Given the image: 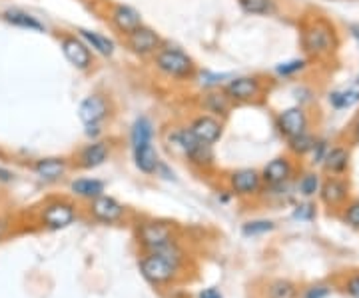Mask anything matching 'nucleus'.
Listing matches in <instances>:
<instances>
[{
	"label": "nucleus",
	"mask_w": 359,
	"mask_h": 298,
	"mask_svg": "<svg viewBox=\"0 0 359 298\" xmlns=\"http://www.w3.org/2000/svg\"><path fill=\"white\" fill-rule=\"evenodd\" d=\"M276 124H278V129H280V132L285 138H292V136H297L302 132H308V112L302 106L283 108L282 112L278 115V118H276Z\"/></svg>",
	"instance_id": "nucleus-17"
},
{
	"label": "nucleus",
	"mask_w": 359,
	"mask_h": 298,
	"mask_svg": "<svg viewBox=\"0 0 359 298\" xmlns=\"http://www.w3.org/2000/svg\"><path fill=\"white\" fill-rule=\"evenodd\" d=\"M0 18L6 25L14 26V28H20V30H28V32L44 34L48 30L46 25L40 20L39 16H34V14L28 13V11H22V8H6L4 13H0Z\"/></svg>",
	"instance_id": "nucleus-19"
},
{
	"label": "nucleus",
	"mask_w": 359,
	"mask_h": 298,
	"mask_svg": "<svg viewBox=\"0 0 359 298\" xmlns=\"http://www.w3.org/2000/svg\"><path fill=\"white\" fill-rule=\"evenodd\" d=\"M200 298H222V294H219L216 288H205L204 292L200 294Z\"/></svg>",
	"instance_id": "nucleus-41"
},
{
	"label": "nucleus",
	"mask_w": 359,
	"mask_h": 298,
	"mask_svg": "<svg viewBox=\"0 0 359 298\" xmlns=\"http://www.w3.org/2000/svg\"><path fill=\"white\" fill-rule=\"evenodd\" d=\"M70 190L76 196H80V198L92 200L96 196L104 195L106 184L100 179H76V181L70 182Z\"/></svg>",
	"instance_id": "nucleus-27"
},
{
	"label": "nucleus",
	"mask_w": 359,
	"mask_h": 298,
	"mask_svg": "<svg viewBox=\"0 0 359 298\" xmlns=\"http://www.w3.org/2000/svg\"><path fill=\"white\" fill-rule=\"evenodd\" d=\"M112 112H114V103L104 92H92L78 104V118L84 127L86 124H104L112 117Z\"/></svg>",
	"instance_id": "nucleus-8"
},
{
	"label": "nucleus",
	"mask_w": 359,
	"mask_h": 298,
	"mask_svg": "<svg viewBox=\"0 0 359 298\" xmlns=\"http://www.w3.org/2000/svg\"><path fill=\"white\" fill-rule=\"evenodd\" d=\"M320 176L318 174H313V172H309V174H304L302 179H299V182H297V190H299V195L304 196H313L320 193Z\"/></svg>",
	"instance_id": "nucleus-30"
},
{
	"label": "nucleus",
	"mask_w": 359,
	"mask_h": 298,
	"mask_svg": "<svg viewBox=\"0 0 359 298\" xmlns=\"http://www.w3.org/2000/svg\"><path fill=\"white\" fill-rule=\"evenodd\" d=\"M166 143L170 144L172 150H176L178 155L184 156V160H188L196 169L208 170L214 167L216 162V153L212 144H205L198 141L194 136L188 127H174L168 129Z\"/></svg>",
	"instance_id": "nucleus-2"
},
{
	"label": "nucleus",
	"mask_w": 359,
	"mask_h": 298,
	"mask_svg": "<svg viewBox=\"0 0 359 298\" xmlns=\"http://www.w3.org/2000/svg\"><path fill=\"white\" fill-rule=\"evenodd\" d=\"M58 46L68 60V65L76 68L78 72H90L94 68V52L90 51L88 44L78 37L76 32H60L58 34Z\"/></svg>",
	"instance_id": "nucleus-7"
},
{
	"label": "nucleus",
	"mask_w": 359,
	"mask_h": 298,
	"mask_svg": "<svg viewBox=\"0 0 359 298\" xmlns=\"http://www.w3.org/2000/svg\"><path fill=\"white\" fill-rule=\"evenodd\" d=\"M353 141L359 143V117L358 120H355V124H353Z\"/></svg>",
	"instance_id": "nucleus-43"
},
{
	"label": "nucleus",
	"mask_w": 359,
	"mask_h": 298,
	"mask_svg": "<svg viewBox=\"0 0 359 298\" xmlns=\"http://www.w3.org/2000/svg\"><path fill=\"white\" fill-rule=\"evenodd\" d=\"M304 68H306V60L304 58H292V60H285V63H280V65L276 66V74L278 77L290 78L299 74Z\"/></svg>",
	"instance_id": "nucleus-32"
},
{
	"label": "nucleus",
	"mask_w": 359,
	"mask_h": 298,
	"mask_svg": "<svg viewBox=\"0 0 359 298\" xmlns=\"http://www.w3.org/2000/svg\"><path fill=\"white\" fill-rule=\"evenodd\" d=\"M228 186L236 196H254L262 188V174L254 169H238L228 174Z\"/></svg>",
	"instance_id": "nucleus-18"
},
{
	"label": "nucleus",
	"mask_w": 359,
	"mask_h": 298,
	"mask_svg": "<svg viewBox=\"0 0 359 298\" xmlns=\"http://www.w3.org/2000/svg\"><path fill=\"white\" fill-rule=\"evenodd\" d=\"M150 66L158 77L166 78L176 84H190L198 74V68L192 56L178 44H172L164 40V44L158 48L154 56L150 58Z\"/></svg>",
	"instance_id": "nucleus-1"
},
{
	"label": "nucleus",
	"mask_w": 359,
	"mask_h": 298,
	"mask_svg": "<svg viewBox=\"0 0 359 298\" xmlns=\"http://www.w3.org/2000/svg\"><path fill=\"white\" fill-rule=\"evenodd\" d=\"M240 11L250 16H268L276 11V0H236Z\"/></svg>",
	"instance_id": "nucleus-28"
},
{
	"label": "nucleus",
	"mask_w": 359,
	"mask_h": 298,
	"mask_svg": "<svg viewBox=\"0 0 359 298\" xmlns=\"http://www.w3.org/2000/svg\"><path fill=\"white\" fill-rule=\"evenodd\" d=\"M70 170V160L65 156H42L32 162V172L44 182H58Z\"/></svg>",
	"instance_id": "nucleus-16"
},
{
	"label": "nucleus",
	"mask_w": 359,
	"mask_h": 298,
	"mask_svg": "<svg viewBox=\"0 0 359 298\" xmlns=\"http://www.w3.org/2000/svg\"><path fill=\"white\" fill-rule=\"evenodd\" d=\"M76 34L88 44V48L94 52V56L98 54V56H102V58H112L116 54V42L112 39H108L102 32L92 30V28H82V26H78Z\"/></svg>",
	"instance_id": "nucleus-20"
},
{
	"label": "nucleus",
	"mask_w": 359,
	"mask_h": 298,
	"mask_svg": "<svg viewBox=\"0 0 359 298\" xmlns=\"http://www.w3.org/2000/svg\"><path fill=\"white\" fill-rule=\"evenodd\" d=\"M273 231V222L269 221H252L244 224L245 236H256V234H266Z\"/></svg>",
	"instance_id": "nucleus-34"
},
{
	"label": "nucleus",
	"mask_w": 359,
	"mask_h": 298,
	"mask_svg": "<svg viewBox=\"0 0 359 298\" xmlns=\"http://www.w3.org/2000/svg\"><path fill=\"white\" fill-rule=\"evenodd\" d=\"M302 48L311 58L332 56L337 48V34L334 26L323 18H313L302 28Z\"/></svg>",
	"instance_id": "nucleus-4"
},
{
	"label": "nucleus",
	"mask_w": 359,
	"mask_h": 298,
	"mask_svg": "<svg viewBox=\"0 0 359 298\" xmlns=\"http://www.w3.org/2000/svg\"><path fill=\"white\" fill-rule=\"evenodd\" d=\"M233 74L230 72H214L208 68H198V74L194 78V84L200 91H210V89H224V84L230 80Z\"/></svg>",
	"instance_id": "nucleus-26"
},
{
	"label": "nucleus",
	"mask_w": 359,
	"mask_h": 298,
	"mask_svg": "<svg viewBox=\"0 0 359 298\" xmlns=\"http://www.w3.org/2000/svg\"><path fill=\"white\" fill-rule=\"evenodd\" d=\"M90 214L94 221L104 222V224H114V222H120L124 219L126 208L112 196L100 195L90 200Z\"/></svg>",
	"instance_id": "nucleus-15"
},
{
	"label": "nucleus",
	"mask_w": 359,
	"mask_h": 298,
	"mask_svg": "<svg viewBox=\"0 0 359 298\" xmlns=\"http://www.w3.org/2000/svg\"><path fill=\"white\" fill-rule=\"evenodd\" d=\"M355 103H359L358 91H341L330 94V104L334 108H347V106H353Z\"/></svg>",
	"instance_id": "nucleus-31"
},
{
	"label": "nucleus",
	"mask_w": 359,
	"mask_h": 298,
	"mask_svg": "<svg viewBox=\"0 0 359 298\" xmlns=\"http://www.w3.org/2000/svg\"><path fill=\"white\" fill-rule=\"evenodd\" d=\"M358 82H359V77H358Z\"/></svg>",
	"instance_id": "nucleus-44"
},
{
	"label": "nucleus",
	"mask_w": 359,
	"mask_h": 298,
	"mask_svg": "<svg viewBox=\"0 0 359 298\" xmlns=\"http://www.w3.org/2000/svg\"><path fill=\"white\" fill-rule=\"evenodd\" d=\"M132 153H134V164H136V169L140 170V172H144V174H156L160 170V156H158L154 143L132 148Z\"/></svg>",
	"instance_id": "nucleus-24"
},
{
	"label": "nucleus",
	"mask_w": 359,
	"mask_h": 298,
	"mask_svg": "<svg viewBox=\"0 0 359 298\" xmlns=\"http://www.w3.org/2000/svg\"><path fill=\"white\" fill-rule=\"evenodd\" d=\"M349 167V150L346 146H335L327 155L323 156V169L327 170L330 174H344Z\"/></svg>",
	"instance_id": "nucleus-25"
},
{
	"label": "nucleus",
	"mask_w": 359,
	"mask_h": 298,
	"mask_svg": "<svg viewBox=\"0 0 359 298\" xmlns=\"http://www.w3.org/2000/svg\"><path fill=\"white\" fill-rule=\"evenodd\" d=\"M344 221L351 224L353 228H359V200H353L351 205H347L344 212Z\"/></svg>",
	"instance_id": "nucleus-35"
},
{
	"label": "nucleus",
	"mask_w": 359,
	"mask_h": 298,
	"mask_svg": "<svg viewBox=\"0 0 359 298\" xmlns=\"http://www.w3.org/2000/svg\"><path fill=\"white\" fill-rule=\"evenodd\" d=\"M180 250L176 245H168L164 248H158L148 252V257H144L140 262V271L146 280H150L152 285H166L170 283L176 271H178Z\"/></svg>",
	"instance_id": "nucleus-3"
},
{
	"label": "nucleus",
	"mask_w": 359,
	"mask_h": 298,
	"mask_svg": "<svg viewBox=\"0 0 359 298\" xmlns=\"http://www.w3.org/2000/svg\"><path fill=\"white\" fill-rule=\"evenodd\" d=\"M224 92L230 96V101L236 106H245V104H259L266 96V82L264 78L256 74H242L233 77L224 84Z\"/></svg>",
	"instance_id": "nucleus-5"
},
{
	"label": "nucleus",
	"mask_w": 359,
	"mask_h": 298,
	"mask_svg": "<svg viewBox=\"0 0 359 298\" xmlns=\"http://www.w3.org/2000/svg\"><path fill=\"white\" fill-rule=\"evenodd\" d=\"M106 20H108L110 28L120 37H126L134 28L144 25L140 11L130 4H124V2H110L106 8Z\"/></svg>",
	"instance_id": "nucleus-10"
},
{
	"label": "nucleus",
	"mask_w": 359,
	"mask_h": 298,
	"mask_svg": "<svg viewBox=\"0 0 359 298\" xmlns=\"http://www.w3.org/2000/svg\"><path fill=\"white\" fill-rule=\"evenodd\" d=\"M313 216V208L309 207V205H306V207H299L297 210H295V219H306V221H309Z\"/></svg>",
	"instance_id": "nucleus-39"
},
{
	"label": "nucleus",
	"mask_w": 359,
	"mask_h": 298,
	"mask_svg": "<svg viewBox=\"0 0 359 298\" xmlns=\"http://www.w3.org/2000/svg\"><path fill=\"white\" fill-rule=\"evenodd\" d=\"M347 195H349V184L339 176H330L320 186L321 200H323V205H327L330 208L341 207L347 200Z\"/></svg>",
	"instance_id": "nucleus-22"
},
{
	"label": "nucleus",
	"mask_w": 359,
	"mask_h": 298,
	"mask_svg": "<svg viewBox=\"0 0 359 298\" xmlns=\"http://www.w3.org/2000/svg\"><path fill=\"white\" fill-rule=\"evenodd\" d=\"M14 182V172L6 167H0V184H11Z\"/></svg>",
	"instance_id": "nucleus-40"
},
{
	"label": "nucleus",
	"mask_w": 359,
	"mask_h": 298,
	"mask_svg": "<svg viewBox=\"0 0 359 298\" xmlns=\"http://www.w3.org/2000/svg\"><path fill=\"white\" fill-rule=\"evenodd\" d=\"M196 108L200 112L218 117L222 120H228L233 112L236 104L231 103L230 96L224 92V89H210V91H200L196 96Z\"/></svg>",
	"instance_id": "nucleus-12"
},
{
	"label": "nucleus",
	"mask_w": 359,
	"mask_h": 298,
	"mask_svg": "<svg viewBox=\"0 0 359 298\" xmlns=\"http://www.w3.org/2000/svg\"><path fill=\"white\" fill-rule=\"evenodd\" d=\"M287 146H290V150H292L294 155L304 156L313 150V146H316V138H313L309 132H302V134H297V136L287 138Z\"/></svg>",
	"instance_id": "nucleus-29"
},
{
	"label": "nucleus",
	"mask_w": 359,
	"mask_h": 298,
	"mask_svg": "<svg viewBox=\"0 0 359 298\" xmlns=\"http://www.w3.org/2000/svg\"><path fill=\"white\" fill-rule=\"evenodd\" d=\"M8 226H11V224H8V221L0 216V238H2L4 234L8 233Z\"/></svg>",
	"instance_id": "nucleus-42"
},
{
	"label": "nucleus",
	"mask_w": 359,
	"mask_h": 298,
	"mask_svg": "<svg viewBox=\"0 0 359 298\" xmlns=\"http://www.w3.org/2000/svg\"><path fill=\"white\" fill-rule=\"evenodd\" d=\"M112 155V146L108 141L98 138L92 143L84 144L76 155V167L82 170H92L102 167L104 162Z\"/></svg>",
	"instance_id": "nucleus-14"
},
{
	"label": "nucleus",
	"mask_w": 359,
	"mask_h": 298,
	"mask_svg": "<svg viewBox=\"0 0 359 298\" xmlns=\"http://www.w3.org/2000/svg\"><path fill=\"white\" fill-rule=\"evenodd\" d=\"M186 127L190 129V132H192L198 141L214 146V144L219 143L222 136H224L226 120H222V118L218 117H212V115H205V112H200V110H198V115H194V117L188 120Z\"/></svg>",
	"instance_id": "nucleus-11"
},
{
	"label": "nucleus",
	"mask_w": 359,
	"mask_h": 298,
	"mask_svg": "<svg viewBox=\"0 0 359 298\" xmlns=\"http://www.w3.org/2000/svg\"><path fill=\"white\" fill-rule=\"evenodd\" d=\"M347 292L353 298H359V274L347 280Z\"/></svg>",
	"instance_id": "nucleus-38"
},
{
	"label": "nucleus",
	"mask_w": 359,
	"mask_h": 298,
	"mask_svg": "<svg viewBox=\"0 0 359 298\" xmlns=\"http://www.w3.org/2000/svg\"><path fill=\"white\" fill-rule=\"evenodd\" d=\"M102 127L104 124H86L84 127V134L88 136L90 141H98L102 136Z\"/></svg>",
	"instance_id": "nucleus-37"
},
{
	"label": "nucleus",
	"mask_w": 359,
	"mask_h": 298,
	"mask_svg": "<svg viewBox=\"0 0 359 298\" xmlns=\"http://www.w3.org/2000/svg\"><path fill=\"white\" fill-rule=\"evenodd\" d=\"M138 238H140L142 247L146 248L148 252H152V250L164 248L174 242V228L166 222H142L138 226Z\"/></svg>",
	"instance_id": "nucleus-13"
},
{
	"label": "nucleus",
	"mask_w": 359,
	"mask_h": 298,
	"mask_svg": "<svg viewBox=\"0 0 359 298\" xmlns=\"http://www.w3.org/2000/svg\"><path fill=\"white\" fill-rule=\"evenodd\" d=\"M40 224L48 231H60L70 226L76 219V208L65 198H54L40 210Z\"/></svg>",
	"instance_id": "nucleus-9"
},
{
	"label": "nucleus",
	"mask_w": 359,
	"mask_h": 298,
	"mask_svg": "<svg viewBox=\"0 0 359 298\" xmlns=\"http://www.w3.org/2000/svg\"><path fill=\"white\" fill-rule=\"evenodd\" d=\"M297 290H295L294 283L290 280H276L269 286V298H295Z\"/></svg>",
	"instance_id": "nucleus-33"
},
{
	"label": "nucleus",
	"mask_w": 359,
	"mask_h": 298,
	"mask_svg": "<svg viewBox=\"0 0 359 298\" xmlns=\"http://www.w3.org/2000/svg\"><path fill=\"white\" fill-rule=\"evenodd\" d=\"M292 172H294V167H292L290 158L278 156V158L269 160L259 174H262V182H266L269 186H282L283 182L292 179Z\"/></svg>",
	"instance_id": "nucleus-21"
},
{
	"label": "nucleus",
	"mask_w": 359,
	"mask_h": 298,
	"mask_svg": "<svg viewBox=\"0 0 359 298\" xmlns=\"http://www.w3.org/2000/svg\"><path fill=\"white\" fill-rule=\"evenodd\" d=\"M154 132L156 129L152 118L146 117V115L136 117V120L130 127V146L138 148V146H144V144L154 143Z\"/></svg>",
	"instance_id": "nucleus-23"
},
{
	"label": "nucleus",
	"mask_w": 359,
	"mask_h": 298,
	"mask_svg": "<svg viewBox=\"0 0 359 298\" xmlns=\"http://www.w3.org/2000/svg\"><path fill=\"white\" fill-rule=\"evenodd\" d=\"M122 42H124L126 51L130 54H134L136 58L150 60L158 52V48L164 44V39L152 26L140 25L138 28H134L132 32H128L126 37H122Z\"/></svg>",
	"instance_id": "nucleus-6"
},
{
	"label": "nucleus",
	"mask_w": 359,
	"mask_h": 298,
	"mask_svg": "<svg viewBox=\"0 0 359 298\" xmlns=\"http://www.w3.org/2000/svg\"><path fill=\"white\" fill-rule=\"evenodd\" d=\"M330 294V288L327 286H311V288H308V292H306V297L304 298H325Z\"/></svg>",
	"instance_id": "nucleus-36"
}]
</instances>
